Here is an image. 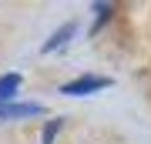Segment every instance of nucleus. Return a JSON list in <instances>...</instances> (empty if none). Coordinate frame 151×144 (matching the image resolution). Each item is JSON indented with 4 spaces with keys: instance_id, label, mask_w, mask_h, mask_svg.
Returning a JSON list of instances; mask_svg holds the SVG:
<instances>
[{
    "instance_id": "f257e3e1",
    "label": "nucleus",
    "mask_w": 151,
    "mask_h": 144,
    "mask_svg": "<svg viewBox=\"0 0 151 144\" xmlns=\"http://www.w3.org/2000/svg\"><path fill=\"white\" fill-rule=\"evenodd\" d=\"M111 80L108 77H77L70 80V84L60 87V94H70V97H81V94H94V91H104Z\"/></svg>"
},
{
    "instance_id": "f03ea898",
    "label": "nucleus",
    "mask_w": 151,
    "mask_h": 144,
    "mask_svg": "<svg viewBox=\"0 0 151 144\" xmlns=\"http://www.w3.org/2000/svg\"><path fill=\"white\" fill-rule=\"evenodd\" d=\"M44 107L40 104H0V117L10 121V117H34V114H40Z\"/></svg>"
},
{
    "instance_id": "7ed1b4c3",
    "label": "nucleus",
    "mask_w": 151,
    "mask_h": 144,
    "mask_svg": "<svg viewBox=\"0 0 151 144\" xmlns=\"http://www.w3.org/2000/svg\"><path fill=\"white\" fill-rule=\"evenodd\" d=\"M17 87H20V74H4L0 77V104L10 101V97L17 94Z\"/></svg>"
},
{
    "instance_id": "20e7f679",
    "label": "nucleus",
    "mask_w": 151,
    "mask_h": 144,
    "mask_svg": "<svg viewBox=\"0 0 151 144\" xmlns=\"http://www.w3.org/2000/svg\"><path fill=\"white\" fill-rule=\"evenodd\" d=\"M74 30H77V27H74V24H64V27H60V30L54 34V37H50L47 44H44V50H47V54H50V50H57V47H64V44H67L70 37H74Z\"/></svg>"
},
{
    "instance_id": "39448f33",
    "label": "nucleus",
    "mask_w": 151,
    "mask_h": 144,
    "mask_svg": "<svg viewBox=\"0 0 151 144\" xmlns=\"http://www.w3.org/2000/svg\"><path fill=\"white\" fill-rule=\"evenodd\" d=\"M60 131V121H47V128H44V138L40 144H54V134Z\"/></svg>"
}]
</instances>
